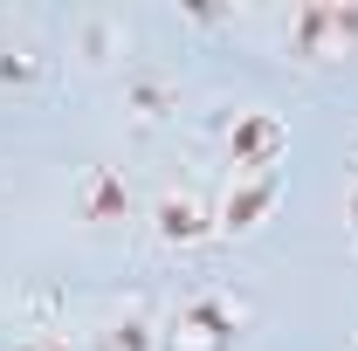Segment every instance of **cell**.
Instances as JSON below:
<instances>
[{
	"label": "cell",
	"instance_id": "obj_1",
	"mask_svg": "<svg viewBox=\"0 0 358 351\" xmlns=\"http://www.w3.org/2000/svg\"><path fill=\"white\" fill-rule=\"evenodd\" d=\"M282 48L296 62H345L358 55V0H303L282 14Z\"/></svg>",
	"mask_w": 358,
	"mask_h": 351
},
{
	"label": "cell",
	"instance_id": "obj_2",
	"mask_svg": "<svg viewBox=\"0 0 358 351\" xmlns=\"http://www.w3.org/2000/svg\"><path fill=\"white\" fill-rule=\"evenodd\" d=\"M241 324H248V310L227 289H193L173 310V351H234Z\"/></svg>",
	"mask_w": 358,
	"mask_h": 351
},
{
	"label": "cell",
	"instance_id": "obj_3",
	"mask_svg": "<svg viewBox=\"0 0 358 351\" xmlns=\"http://www.w3.org/2000/svg\"><path fill=\"white\" fill-rule=\"evenodd\" d=\"M282 152H289V124H282L275 110H262V103L234 110V124H227V166H234V179L275 173Z\"/></svg>",
	"mask_w": 358,
	"mask_h": 351
},
{
	"label": "cell",
	"instance_id": "obj_4",
	"mask_svg": "<svg viewBox=\"0 0 358 351\" xmlns=\"http://www.w3.org/2000/svg\"><path fill=\"white\" fill-rule=\"evenodd\" d=\"M69 207L83 227H117V220H131V186L117 166H83L69 179Z\"/></svg>",
	"mask_w": 358,
	"mask_h": 351
},
{
	"label": "cell",
	"instance_id": "obj_5",
	"mask_svg": "<svg viewBox=\"0 0 358 351\" xmlns=\"http://www.w3.org/2000/svg\"><path fill=\"white\" fill-rule=\"evenodd\" d=\"M152 241L159 248H200V241H214V207L200 193H186V186L159 193L152 200Z\"/></svg>",
	"mask_w": 358,
	"mask_h": 351
},
{
	"label": "cell",
	"instance_id": "obj_6",
	"mask_svg": "<svg viewBox=\"0 0 358 351\" xmlns=\"http://www.w3.org/2000/svg\"><path fill=\"white\" fill-rule=\"evenodd\" d=\"M282 200V173H255V179H227L221 207H214V234H255Z\"/></svg>",
	"mask_w": 358,
	"mask_h": 351
},
{
	"label": "cell",
	"instance_id": "obj_7",
	"mask_svg": "<svg viewBox=\"0 0 358 351\" xmlns=\"http://www.w3.org/2000/svg\"><path fill=\"white\" fill-rule=\"evenodd\" d=\"M173 110H179V83L166 76V69H152V62L124 69V117H131L138 131H159Z\"/></svg>",
	"mask_w": 358,
	"mask_h": 351
},
{
	"label": "cell",
	"instance_id": "obj_8",
	"mask_svg": "<svg viewBox=\"0 0 358 351\" xmlns=\"http://www.w3.org/2000/svg\"><path fill=\"white\" fill-rule=\"evenodd\" d=\"M69 48H76V62L103 69V62H117L131 48V28H124V14H76L69 21Z\"/></svg>",
	"mask_w": 358,
	"mask_h": 351
},
{
	"label": "cell",
	"instance_id": "obj_9",
	"mask_svg": "<svg viewBox=\"0 0 358 351\" xmlns=\"http://www.w3.org/2000/svg\"><path fill=\"white\" fill-rule=\"evenodd\" d=\"M48 83V55L28 35L21 42H0V89H42Z\"/></svg>",
	"mask_w": 358,
	"mask_h": 351
},
{
	"label": "cell",
	"instance_id": "obj_10",
	"mask_svg": "<svg viewBox=\"0 0 358 351\" xmlns=\"http://www.w3.org/2000/svg\"><path fill=\"white\" fill-rule=\"evenodd\" d=\"M96 351H159V331H152L145 310H124V317H110L96 331Z\"/></svg>",
	"mask_w": 358,
	"mask_h": 351
},
{
	"label": "cell",
	"instance_id": "obj_11",
	"mask_svg": "<svg viewBox=\"0 0 358 351\" xmlns=\"http://www.w3.org/2000/svg\"><path fill=\"white\" fill-rule=\"evenodd\" d=\"M14 351H76V345H69V331L55 324V331H28V338H21Z\"/></svg>",
	"mask_w": 358,
	"mask_h": 351
},
{
	"label": "cell",
	"instance_id": "obj_12",
	"mask_svg": "<svg viewBox=\"0 0 358 351\" xmlns=\"http://www.w3.org/2000/svg\"><path fill=\"white\" fill-rule=\"evenodd\" d=\"M345 234H352V248H358V179L345 186Z\"/></svg>",
	"mask_w": 358,
	"mask_h": 351
},
{
	"label": "cell",
	"instance_id": "obj_13",
	"mask_svg": "<svg viewBox=\"0 0 358 351\" xmlns=\"http://www.w3.org/2000/svg\"><path fill=\"white\" fill-rule=\"evenodd\" d=\"M345 159H352V179H358V131H352V145H345Z\"/></svg>",
	"mask_w": 358,
	"mask_h": 351
},
{
	"label": "cell",
	"instance_id": "obj_14",
	"mask_svg": "<svg viewBox=\"0 0 358 351\" xmlns=\"http://www.w3.org/2000/svg\"><path fill=\"white\" fill-rule=\"evenodd\" d=\"M352 351H358V345H352Z\"/></svg>",
	"mask_w": 358,
	"mask_h": 351
}]
</instances>
